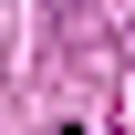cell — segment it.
<instances>
[{"mask_svg":"<svg viewBox=\"0 0 135 135\" xmlns=\"http://www.w3.org/2000/svg\"><path fill=\"white\" fill-rule=\"evenodd\" d=\"M62 135H83V125H62Z\"/></svg>","mask_w":135,"mask_h":135,"instance_id":"6da1fadb","label":"cell"}]
</instances>
